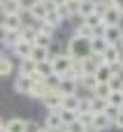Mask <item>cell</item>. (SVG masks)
Here are the masks:
<instances>
[{
	"mask_svg": "<svg viewBox=\"0 0 123 132\" xmlns=\"http://www.w3.org/2000/svg\"><path fill=\"white\" fill-rule=\"evenodd\" d=\"M67 53L74 58V60H86V58H91L93 56V49H91V39H84V37H77V35H72L70 37V42H67Z\"/></svg>",
	"mask_w": 123,
	"mask_h": 132,
	"instance_id": "obj_1",
	"label": "cell"
},
{
	"mask_svg": "<svg viewBox=\"0 0 123 132\" xmlns=\"http://www.w3.org/2000/svg\"><path fill=\"white\" fill-rule=\"evenodd\" d=\"M51 65H53V74L63 79V77L74 67V58H72L67 51H63V53H56V56L51 58Z\"/></svg>",
	"mask_w": 123,
	"mask_h": 132,
	"instance_id": "obj_2",
	"label": "cell"
},
{
	"mask_svg": "<svg viewBox=\"0 0 123 132\" xmlns=\"http://www.w3.org/2000/svg\"><path fill=\"white\" fill-rule=\"evenodd\" d=\"M23 19L21 14H7L2 16V32H21L23 30Z\"/></svg>",
	"mask_w": 123,
	"mask_h": 132,
	"instance_id": "obj_3",
	"label": "cell"
},
{
	"mask_svg": "<svg viewBox=\"0 0 123 132\" xmlns=\"http://www.w3.org/2000/svg\"><path fill=\"white\" fill-rule=\"evenodd\" d=\"M2 132H30V123L23 118H12V121H2L0 125Z\"/></svg>",
	"mask_w": 123,
	"mask_h": 132,
	"instance_id": "obj_4",
	"label": "cell"
},
{
	"mask_svg": "<svg viewBox=\"0 0 123 132\" xmlns=\"http://www.w3.org/2000/svg\"><path fill=\"white\" fill-rule=\"evenodd\" d=\"M44 128H47V130H51V132L65 130V123H63L60 111H49V114H47V118H44Z\"/></svg>",
	"mask_w": 123,
	"mask_h": 132,
	"instance_id": "obj_5",
	"label": "cell"
},
{
	"mask_svg": "<svg viewBox=\"0 0 123 132\" xmlns=\"http://www.w3.org/2000/svg\"><path fill=\"white\" fill-rule=\"evenodd\" d=\"M33 88H35V79H33V77H23V74L16 77V81H14V90H16V93H23V95L30 97Z\"/></svg>",
	"mask_w": 123,
	"mask_h": 132,
	"instance_id": "obj_6",
	"label": "cell"
},
{
	"mask_svg": "<svg viewBox=\"0 0 123 132\" xmlns=\"http://www.w3.org/2000/svg\"><path fill=\"white\" fill-rule=\"evenodd\" d=\"M42 104L47 107V111H60V109H63V95H60L58 90H53V93H49V95L42 100Z\"/></svg>",
	"mask_w": 123,
	"mask_h": 132,
	"instance_id": "obj_7",
	"label": "cell"
},
{
	"mask_svg": "<svg viewBox=\"0 0 123 132\" xmlns=\"http://www.w3.org/2000/svg\"><path fill=\"white\" fill-rule=\"evenodd\" d=\"M49 93H53V88H51V86L47 84V79H44V81H37V84H35V88H33V93H30V97H33V100H37V102H42Z\"/></svg>",
	"mask_w": 123,
	"mask_h": 132,
	"instance_id": "obj_8",
	"label": "cell"
},
{
	"mask_svg": "<svg viewBox=\"0 0 123 132\" xmlns=\"http://www.w3.org/2000/svg\"><path fill=\"white\" fill-rule=\"evenodd\" d=\"M121 19L123 14L116 9V7H109L107 12H105V16H102V23L107 26V28H114V26H121Z\"/></svg>",
	"mask_w": 123,
	"mask_h": 132,
	"instance_id": "obj_9",
	"label": "cell"
},
{
	"mask_svg": "<svg viewBox=\"0 0 123 132\" xmlns=\"http://www.w3.org/2000/svg\"><path fill=\"white\" fill-rule=\"evenodd\" d=\"M93 128L98 132H105L109 130V128H114V118L105 111V114H95V121H93Z\"/></svg>",
	"mask_w": 123,
	"mask_h": 132,
	"instance_id": "obj_10",
	"label": "cell"
},
{
	"mask_svg": "<svg viewBox=\"0 0 123 132\" xmlns=\"http://www.w3.org/2000/svg\"><path fill=\"white\" fill-rule=\"evenodd\" d=\"M33 49H35V44H33V42H26V39H21V42H19V44L12 49V51H14V53H16L21 60H26V58H30V56H33Z\"/></svg>",
	"mask_w": 123,
	"mask_h": 132,
	"instance_id": "obj_11",
	"label": "cell"
},
{
	"mask_svg": "<svg viewBox=\"0 0 123 132\" xmlns=\"http://www.w3.org/2000/svg\"><path fill=\"white\" fill-rule=\"evenodd\" d=\"M102 63H105V65H119V63H121V49H119V46H109V49L102 53Z\"/></svg>",
	"mask_w": 123,
	"mask_h": 132,
	"instance_id": "obj_12",
	"label": "cell"
},
{
	"mask_svg": "<svg viewBox=\"0 0 123 132\" xmlns=\"http://www.w3.org/2000/svg\"><path fill=\"white\" fill-rule=\"evenodd\" d=\"M19 74H23V77H35V74H37V63H35L33 58L21 60V63H19Z\"/></svg>",
	"mask_w": 123,
	"mask_h": 132,
	"instance_id": "obj_13",
	"label": "cell"
},
{
	"mask_svg": "<svg viewBox=\"0 0 123 132\" xmlns=\"http://www.w3.org/2000/svg\"><path fill=\"white\" fill-rule=\"evenodd\" d=\"M30 58H33L37 65H40V63H49V60L53 58V53H51V49H42V46H35V49H33V56H30Z\"/></svg>",
	"mask_w": 123,
	"mask_h": 132,
	"instance_id": "obj_14",
	"label": "cell"
},
{
	"mask_svg": "<svg viewBox=\"0 0 123 132\" xmlns=\"http://www.w3.org/2000/svg\"><path fill=\"white\" fill-rule=\"evenodd\" d=\"M112 77H114V70H112V65H105V63H102V65L98 67V72H95L98 84H109Z\"/></svg>",
	"mask_w": 123,
	"mask_h": 132,
	"instance_id": "obj_15",
	"label": "cell"
},
{
	"mask_svg": "<svg viewBox=\"0 0 123 132\" xmlns=\"http://www.w3.org/2000/svg\"><path fill=\"white\" fill-rule=\"evenodd\" d=\"M77 88H79V81H70V79H60V86H58V93L65 97V95H77Z\"/></svg>",
	"mask_w": 123,
	"mask_h": 132,
	"instance_id": "obj_16",
	"label": "cell"
},
{
	"mask_svg": "<svg viewBox=\"0 0 123 132\" xmlns=\"http://www.w3.org/2000/svg\"><path fill=\"white\" fill-rule=\"evenodd\" d=\"M28 14H30L35 21H40V23H42V21L47 19V14H49V7H47V2H37V5L28 12Z\"/></svg>",
	"mask_w": 123,
	"mask_h": 132,
	"instance_id": "obj_17",
	"label": "cell"
},
{
	"mask_svg": "<svg viewBox=\"0 0 123 132\" xmlns=\"http://www.w3.org/2000/svg\"><path fill=\"white\" fill-rule=\"evenodd\" d=\"M91 49H93V56H102L107 49H109V42L105 37H93L91 39Z\"/></svg>",
	"mask_w": 123,
	"mask_h": 132,
	"instance_id": "obj_18",
	"label": "cell"
},
{
	"mask_svg": "<svg viewBox=\"0 0 123 132\" xmlns=\"http://www.w3.org/2000/svg\"><path fill=\"white\" fill-rule=\"evenodd\" d=\"M88 100H91V111H93V114H105V111L109 109V102H107V100H102V97L91 95Z\"/></svg>",
	"mask_w": 123,
	"mask_h": 132,
	"instance_id": "obj_19",
	"label": "cell"
},
{
	"mask_svg": "<svg viewBox=\"0 0 123 132\" xmlns=\"http://www.w3.org/2000/svg\"><path fill=\"white\" fill-rule=\"evenodd\" d=\"M91 14H98V0H81V9H79V16L86 19Z\"/></svg>",
	"mask_w": 123,
	"mask_h": 132,
	"instance_id": "obj_20",
	"label": "cell"
},
{
	"mask_svg": "<svg viewBox=\"0 0 123 132\" xmlns=\"http://www.w3.org/2000/svg\"><path fill=\"white\" fill-rule=\"evenodd\" d=\"M21 0H2V16L7 14H21Z\"/></svg>",
	"mask_w": 123,
	"mask_h": 132,
	"instance_id": "obj_21",
	"label": "cell"
},
{
	"mask_svg": "<svg viewBox=\"0 0 123 132\" xmlns=\"http://www.w3.org/2000/svg\"><path fill=\"white\" fill-rule=\"evenodd\" d=\"M35 46L51 49V46H53V35H49V32H44V30H40V32H37V37H35Z\"/></svg>",
	"mask_w": 123,
	"mask_h": 132,
	"instance_id": "obj_22",
	"label": "cell"
},
{
	"mask_svg": "<svg viewBox=\"0 0 123 132\" xmlns=\"http://www.w3.org/2000/svg\"><path fill=\"white\" fill-rule=\"evenodd\" d=\"M81 100H84V97H79V95H65V97H63V109L79 111V107H81Z\"/></svg>",
	"mask_w": 123,
	"mask_h": 132,
	"instance_id": "obj_23",
	"label": "cell"
},
{
	"mask_svg": "<svg viewBox=\"0 0 123 132\" xmlns=\"http://www.w3.org/2000/svg\"><path fill=\"white\" fill-rule=\"evenodd\" d=\"M44 23H47V26H51V28H58V26L63 23V16H60V12H58V9H51V12L47 14Z\"/></svg>",
	"mask_w": 123,
	"mask_h": 132,
	"instance_id": "obj_24",
	"label": "cell"
},
{
	"mask_svg": "<svg viewBox=\"0 0 123 132\" xmlns=\"http://www.w3.org/2000/svg\"><path fill=\"white\" fill-rule=\"evenodd\" d=\"M37 32H40V28H37V26H23V30H21V39H26V42H33V44H35Z\"/></svg>",
	"mask_w": 123,
	"mask_h": 132,
	"instance_id": "obj_25",
	"label": "cell"
},
{
	"mask_svg": "<svg viewBox=\"0 0 123 132\" xmlns=\"http://www.w3.org/2000/svg\"><path fill=\"white\" fill-rule=\"evenodd\" d=\"M74 35H77V37H84V39H93V37H95L93 28H88L86 23H79V26L74 28Z\"/></svg>",
	"mask_w": 123,
	"mask_h": 132,
	"instance_id": "obj_26",
	"label": "cell"
},
{
	"mask_svg": "<svg viewBox=\"0 0 123 132\" xmlns=\"http://www.w3.org/2000/svg\"><path fill=\"white\" fill-rule=\"evenodd\" d=\"M14 72V63L7 58V53H2V58H0V74L2 77H9Z\"/></svg>",
	"mask_w": 123,
	"mask_h": 132,
	"instance_id": "obj_27",
	"label": "cell"
},
{
	"mask_svg": "<svg viewBox=\"0 0 123 132\" xmlns=\"http://www.w3.org/2000/svg\"><path fill=\"white\" fill-rule=\"evenodd\" d=\"M114 90H112V86L109 84H98L95 86V90H93V95L95 97H102V100H109V95H112Z\"/></svg>",
	"mask_w": 123,
	"mask_h": 132,
	"instance_id": "obj_28",
	"label": "cell"
},
{
	"mask_svg": "<svg viewBox=\"0 0 123 132\" xmlns=\"http://www.w3.org/2000/svg\"><path fill=\"white\" fill-rule=\"evenodd\" d=\"M84 23H86L88 28H93V32H95L100 26H105V23H102V16H100V14H91V16H86V19H84Z\"/></svg>",
	"mask_w": 123,
	"mask_h": 132,
	"instance_id": "obj_29",
	"label": "cell"
},
{
	"mask_svg": "<svg viewBox=\"0 0 123 132\" xmlns=\"http://www.w3.org/2000/svg\"><path fill=\"white\" fill-rule=\"evenodd\" d=\"M37 74H40L42 79L53 77V65H51V60H49V63H40V65H37Z\"/></svg>",
	"mask_w": 123,
	"mask_h": 132,
	"instance_id": "obj_30",
	"label": "cell"
},
{
	"mask_svg": "<svg viewBox=\"0 0 123 132\" xmlns=\"http://www.w3.org/2000/svg\"><path fill=\"white\" fill-rule=\"evenodd\" d=\"M107 102H109V107H114V109H123V93L121 90H114Z\"/></svg>",
	"mask_w": 123,
	"mask_h": 132,
	"instance_id": "obj_31",
	"label": "cell"
},
{
	"mask_svg": "<svg viewBox=\"0 0 123 132\" xmlns=\"http://www.w3.org/2000/svg\"><path fill=\"white\" fill-rule=\"evenodd\" d=\"M60 116H63V123H65V125L79 121V111H72V109H60Z\"/></svg>",
	"mask_w": 123,
	"mask_h": 132,
	"instance_id": "obj_32",
	"label": "cell"
},
{
	"mask_svg": "<svg viewBox=\"0 0 123 132\" xmlns=\"http://www.w3.org/2000/svg\"><path fill=\"white\" fill-rule=\"evenodd\" d=\"M79 86H81V88H88V90H95V86H98V79H95V74H86V77L79 81Z\"/></svg>",
	"mask_w": 123,
	"mask_h": 132,
	"instance_id": "obj_33",
	"label": "cell"
},
{
	"mask_svg": "<svg viewBox=\"0 0 123 132\" xmlns=\"http://www.w3.org/2000/svg\"><path fill=\"white\" fill-rule=\"evenodd\" d=\"M91 128H86L81 121H74V123H70V125H65V132H88Z\"/></svg>",
	"mask_w": 123,
	"mask_h": 132,
	"instance_id": "obj_34",
	"label": "cell"
},
{
	"mask_svg": "<svg viewBox=\"0 0 123 132\" xmlns=\"http://www.w3.org/2000/svg\"><path fill=\"white\" fill-rule=\"evenodd\" d=\"M109 86H112V90H121L123 77H121V74H114V77H112V81H109Z\"/></svg>",
	"mask_w": 123,
	"mask_h": 132,
	"instance_id": "obj_35",
	"label": "cell"
},
{
	"mask_svg": "<svg viewBox=\"0 0 123 132\" xmlns=\"http://www.w3.org/2000/svg\"><path fill=\"white\" fill-rule=\"evenodd\" d=\"M37 2H42V0H21V9H23V12H30Z\"/></svg>",
	"mask_w": 123,
	"mask_h": 132,
	"instance_id": "obj_36",
	"label": "cell"
},
{
	"mask_svg": "<svg viewBox=\"0 0 123 132\" xmlns=\"http://www.w3.org/2000/svg\"><path fill=\"white\" fill-rule=\"evenodd\" d=\"M114 128H119V130H123V109L119 111V116H116V121H114Z\"/></svg>",
	"mask_w": 123,
	"mask_h": 132,
	"instance_id": "obj_37",
	"label": "cell"
},
{
	"mask_svg": "<svg viewBox=\"0 0 123 132\" xmlns=\"http://www.w3.org/2000/svg\"><path fill=\"white\" fill-rule=\"evenodd\" d=\"M112 7H116V9L123 14V0H112Z\"/></svg>",
	"mask_w": 123,
	"mask_h": 132,
	"instance_id": "obj_38",
	"label": "cell"
},
{
	"mask_svg": "<svg viewBox=\"0 0 123 132\" xmlns=\"http://www.w3.org/2000/svg\"><path fill=\"white\" fill-rule=\"evenodd\" d=\"M35 132H51V130H47V128H37Z\"/></svg>",
	"mask_w": 123,
	"mask_h": 132,
	"instance_id": "obj_39",
	"label": "cell"
},
{
	"mask_svg": "<svg viewBox=\"0 0 123 132\" xmlns=\"http://www.w3.org/2000/svg\"><path fill=\"white\" fill-rule=\"evenodd\" d=\"M121 93H123V86H121Z\"/></svg>",
	"mask_w": 123,
	"mask_h": 132,
	"instance_id": "obj_40",
	"label": "cell"
}]
</instances>
